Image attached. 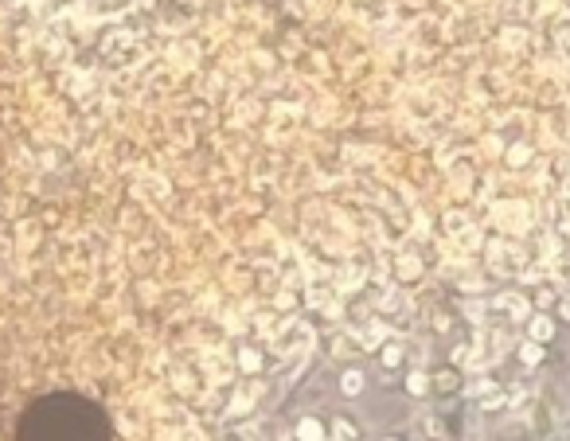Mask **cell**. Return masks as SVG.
Wrapping results in <instances>:
<instances>
[{
  "label": "cell",
  "instance_id": "obj_11",
  "mask_svg": "<svg viewBox=\"0 0 570 441\" xmlns=\"http://www.w3.org/2000/svg\"><path fill=\"white\" fill-rule=\"evenodd\" d=\"M445 223H449V230H465V219H461V215H449Z\"/></svg>",
  "mask_w": 570,
  "mask_h": 441
},
{
  "label": "cell",
  "instance_id": "obj_6",
  "mask_svg": "<svg viewBox=\"0 0 570 441\" xmlns=\"http://www.w3.org/2000/svg\"><path fill=\"white\" fill-rule=\"evenodd\" d=\"M340 390H344V395H360V390H363V371H344Z\"/></svg>",
  "mask_w": 570,
  "mask_h": 441
},
{
  "label": "cell",
  "instance_id": "obj_4",
  "mask_svg": "<svg viewBox=\"0 0 570 441\" xmlns=\"http://www.w3.org/2000/svg\"><path fill=\"white\" fill-rule=\"evenodd\" d=\"M551 336H555V324H551L547 316H535V320H531V340H535V344H543V340H551Z\"/></svg>",
  "mask_w": 570,
  "mask_h": 441
},
{
  "label": "cell",
  "instance_id": "obj_7",
  "mask_svg": "<svg viewBox=\"0 0 570 441\" xmlns=\"http://www.w3.org/2000/svg\"><path fill=\"white\" fill-rule=\"evenodd\" d=\"M519 360H524V363H527V368H535V363H539V360H543V348H539V344H535V340H527V344H524V348H519Z\"/></svg>",
  "mask_w": 570,
  "mask_h": 441
},
{
  "label": "cell",
  "instance_id": "obj_1",
  "mask_svg": "<svg viewBox=\"0 0 570 441\" xmlns=\"http://www.w3.org/2000/svg\"><path fill=\"white\" fill-rule=\"evenodd\" d=\"M274 344H278V352H289V344H309V328L305 324H285V332Z\"/></svg>",
  "mask_w": 570,
  "mask_h": 441
},
{
  "label": "cell",
  "instance_id": "obj_8",
  "mask_svg": "<svg viewBox=\"0 0 570 441\" xmlns=\"http://www.w3.org/2000/svg\"><path fill=\"white\" fill-rule=\"evenodd\" d=\"M407 387H410V395H426V390H429V382H426V375H422V371H414Z\"/></svg>",
  "mask_w": 570,
  "mask_h": 441
},
{
  "label": "cell",
  "instance_id": "obj_10",
  "mask_svg": "<svg viewBox=\"0 0 570 441\" xmlns=\"http://www.w3.org/2000/svg\"><path fill=\"white\" fill-rule=\"evenodd\" d=\"M243 368L254 371V368H258V355H254V352H243Z\"/></svg>",
  "mask_w": 570,
  "mask_h": 441
},
{
  "label": "cell",
  "instance_id": "obj_5",
  "mask_svg": "<svg viewBox=\"0 0 570 441\" xmlns=\"http://www.w3.org/2000/svg\"><path fill=\"white\" fill-rule=\"evenodd\" d=\"M360 434H356V426H352L348 418H336L332 422V441H356Z\"/></svg>",
  "mask_w": 570,
  "mask_h": 441
},
{
  "label": "cell",
  "instance_id": "obj_12",
  "mask_svg": "<svg viewBox=\"0 0 570 441\" xmlns=\"http://www.w3.org/2000/svg\"><path fill=\"white\" fill-rule=\"evenodd\" d=\"M563 316H566V320H570V293L563 297Z\"/></svg>",
  "mask_w": 570,
  "mask_h": 441
},
{
  "label": "cell",
  "instance_id": "obj_9",
  "mask_svg": "<svg viewBox=\"0 0 570 441\" xmlns=\"http://www.w3.org/2000/svg\"><path fill=\"white\" fill-rule=\"evenodd\" d=\"M399 360H402V352H399L395 344H391V348H383V363H387V368H395Z\"/></svg>",
  "mask_w": 570,
  "mask_h": 441
},
{
  "label": "cell",
  "instance_id": "obj_2",
  "mask_svg": "<svg viewBox=\"0 0 570 441\" xmlns=\"http://www.w3.org/2000/svg\"><path fill=\"white\" fill-rule=\"evenodd\" d=\"M497 305H500V309L512 316V320H524V316H527V301H524L519 293H504Z\"/></svg>",
  "mask_w": 570,
  "mask_h": 441
},
{
  "label": "cell",
  "instance_id": "obj_3",
  "mask_svg": "<svg viewBox=\"0 0 570 441\" xmlns=\"http://www.w3.org/2000/svg\"><path fill=\"white\" fill-rule=\"evenodd\" d=\"M297 441H325V426L317 418H301L297 422Z\"/></svg>",
  "mask_w": 570,
  "mask_h": 441
}]
</instances>
